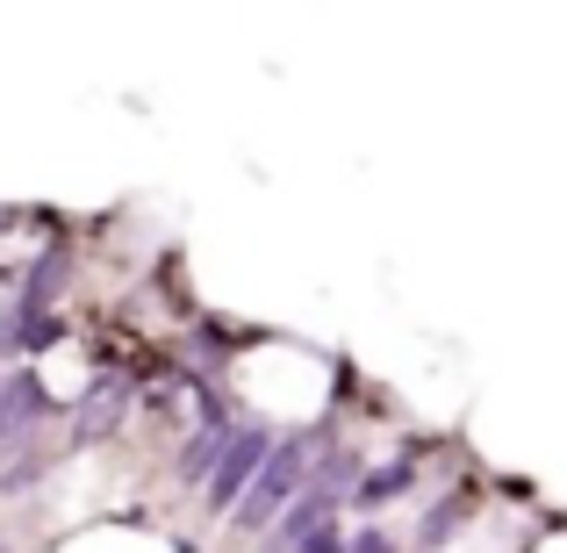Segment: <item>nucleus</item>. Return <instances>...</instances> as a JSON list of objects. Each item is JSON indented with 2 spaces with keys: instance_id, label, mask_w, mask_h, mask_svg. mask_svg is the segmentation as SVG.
<instances>
[{
  "instance_id": "obj_3",
  "label": "nucleus",
  "mask_w": 567,
  "mask_h": 553,
  "mask_svg": "<svg viewBox=\"0 0 567 553\" xmlns=\"http://www.w3.org/2000/svg\"><path fill=\"white\" fill-rule=\"evenodd\" d=\"M331 511H338V489H323V482H302V496L288 503V511L266 525V553H302V540L317 525H331Z\"/></svg>"
},
{
  "instance_id": "obj_11",
  "label": "nucleus",
  "mask_w": 567,
  "mask_h": 553,
  "mask_svg": "<svg viewBox=\"0 0 567 553\" xmlns=\"http://www.w3.org/2000/svg\"><path fill=\"white\" fill-rule=\"evenodd\" d=\"M346 553H395L388 532H360V540H346Z\"/></svg>"
},
{
  "instance_id": "obj_10",
  "label": "nucleus",
  "mask_w": 567,
  "mask_h": 553,
  "mask_svg": "<svg viewBox=\"0 0 567 553\" xmlns=\"http://www.w3.org/2000/svg\"><path fill=\"white\" fill-rule=\"evenodd\" d=\"M302 553H346V532H338V525H317L302 540Z\"/></svg>"
},
{
  "instance_id": "obj_5",
  "label": "nucleus",
  "mask_w": 567,
  "mask_h": 553,
  "mask_svg": "<svg viewBox=\"0 0 567 553\" xmlns=\"http://www.w3.org/2000/svg\"><path fill=\"white\" fill-rule=\"evenodd\" d=\"M123 402H130V381H115V373H101L94 388H86V402H80V417H72V431L80 439H101V431L123 417Z\"/></svg>"
},
{
  "instance_id": "obj_1",
  "label": "nucleus",
  "mask_w": 567,
  "mask_h": 553,
  "mask_svg": "<svg viewBox=\"0 0 567 553\" xmlns=\"http://www.w3.org/2000/svg\"><path fill=\"white\" fill-rule=\"evenodd\" d=\"M302 482H309V439H280V453H266L259 474L245 482V496H237V525L266 532L295 496H302Z\"/></svg>"
},
{
  "instance_id": "obj_7",
  "label": "nucleus",
  "mask_w": 567,
  "mask_h": 553,
  "mask_svg": "<svg viewBox=\"0 0 567 553\" xmlns=\"http://www.w3.org/2000/svg\"><path fill=\"white\" fill-rule=\"evenodd\" d=\"M58 288H65V259L51 252V259H37V266H29V280H22V317H43Z\"/></svg>"
},
{
  "instance_id": "obj_2",
  "label": "nucleus",
  "mask_w": 567,
  "mask_h": 553,
  "mask_svg": "<svg viewBox=\"0 0 567 553\" xmlns=\"http://www.w3.org/2000/svg\"><path fill=\"white\" fill-rule=\"evenodd\" d=\"M274 453V446H266V431H230V439H223V453L208 460V503H237L245 496V482L251 474H259V460Z\"/></svg>"
},
{
  "instance_id": "obj_8",
  "label": "nucleus",
  "mask_w": 567,
  "mask_h": 553,
  "mask_svg": "<svg viewBox=\"0 0 567 553\" xmlns=\"http://www.w3.org/2000/svg\"><path fill=\"white\" fill-rule=\"evenodd\" d=\"M460 518H467V496H445V503H439V511H431V518H424V546H439V540H445V532H453V525H460Z\"/></svg>"
},
{
  "instance_id": "obj_6",
  "label": "nucleus",
  "mask_w": 567,
  "mask_h": 553,
  "mask_svg": "<svg viewBox=\"0 0 567 553\" xmlns=\"http://www.w3.org/2000/svg\"><path fill=\"white\" fill-rule=\"evenodd\" d=\"M410 482H416L410 460H388V468H374V474H360V482H352V503H360V511H388L395 496H410Z\"/></svg>"
},
{
  "instance_id": "obj_9",
  "label": "nucleus",
  "mask_w": 567,
  "mask_h": 553,
  "mask_svg": "<svg viewBox=\"0 0 567 553\" xmlns=\"http://www.w3.org/2000/svg\"><path fill=\"white\" fill-rule=\"evenodd\" d=\"M223 439H230V431H208V424H202V439H194L187 453H181V468H187V474H208V460L223 453Z\"/></svg>"
},
{
  "instance_id": "obj_4",
  "label": "nucleus",
  "mask_w": 567,
  "mask_h": 553,
  "mask_svg": "<svg viewBox=\"0 0 567 553\" xmlns=\"http://www.w3.org/2000/svg\"><path fill=\"white\" fill-rule=\"evenodd\" d=\"M43 410V388H37V373H0V446H14L22 439V424Z\"/></svg>"
},
{
  "instance_id": "obj_12",
  "label": "nucleus",
  "mask_w": 567,
  "mask_h": 553,
  "mask_svg": "<svg viewBox=\"0 0 567 553\" xmlns=\"http://www.w3.org/2000/svg\"><path fill=\"white\" fill-rule=\"evenodd\" d=\"M0 553H8V546H0Z\"/></svg>"
}]
</instances>
